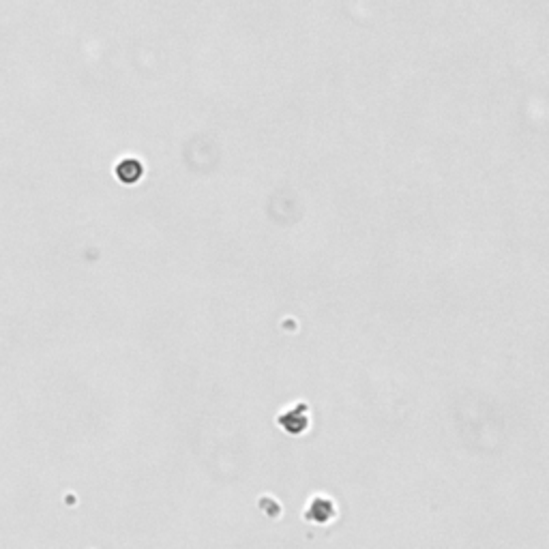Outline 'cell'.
I'll list each match as a JSON object with an SVG mask.
<instances>
[{"mask_svg":"<svg viewBox=\"0 0 549 549\" xmlns=\"http://www.w3.org/2000/svg\"><path fill=\"white\" fill-rule=\"evenodd\" d=\"M260 507L266 511L268 518H277L279 511H281V509H279V505H277V502H272L270 498H264V500H260Z\"/></svg>","mask_w":549,"mask_h":549,"instance_id":"277c9868","label":"cell"},{"mask_svg":"<svg viewBox=\"0 0 549 549\" xmlns=\"http://www.w3.org/2000/svg\"><path fill=\"white\" fill-rule=\"evenodd\" d=\"M116 176L127 185L138 183L142 179V164H140V161H136V159H125L123 164H118V168H116Z\"/></svg>","mask_w":549,"mask_h":549,"instance_id":"7a4b0ae2","label":"cell"},{"mask_svg":"<svg viewBox=\"0 0 549 549\" xmlns=\"http://www.w3.org/2000/svg\"><path fill=\"white\" fill-rule=\"evenodd\" d=\"M333 518V505L324 498H318L314 500V505L307 509V520H314V522H327Z\"/></svg>","mask_w":549,"mask_h":549,"instance_id":"3957f363","label":"cell"},{"mask_svg":"<svg viewBox=\"0 0 549 549\" xmlns=\"http://www.w3.org/2000/svg\"><path fill=\"white\" fill-rule=\"evenodd\" d=\"M279 423H281V427H283L285 431H290V433H301V431L307 429V425H309V416H307V412H305L303 406H298V408H294V410H288V412L279 418Z\"/></svg>","mask_w":549,"mask_h":549,"instance_id":"6da1fadb","label":"cell"}]
</instances>
